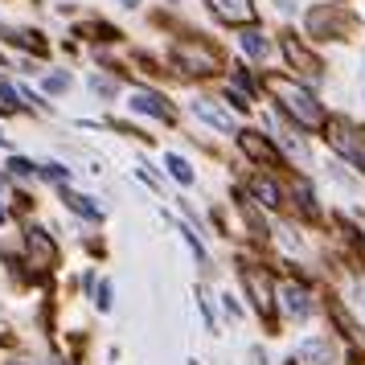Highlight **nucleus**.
<instances>
[{"instance_id": "obj_21", "label": "nucleus", "mask_w": 365, "mask_h": 365, "mask_svg": "<svg viewBox=\"0 0 365 365\" xmlns=\"http://www.w3.org/2000/svg\"><path fill=\"white\" fill-rule=\"evenodd\" d=\"M66 86H70V74H50V78H46V91H53V95L66 91Z\"/></svg>"}, {"instance_id": "obj_7", "label": "nucleus", "mask_w": 365, "mask_h": 365, "mask_svg": "<svg viewBox=\"0 0 365 365\" xmlns=\"http://www.w3.org/2000/svg\"><path fill=\"white\" fill-rule=\"evenodd\" d=\"M193 115L201 119V123H210L214 132H234V119L230 111H222L214 99H193Z\"/></svg>"}, {"instance_id": "obj_8", "label": "nucleus", "mask_w": 365, "mask_h": 365, "mask_svg": "<svg viewBox=\"0 0 365 365\" xmlns=\"http://www.w3.org/2000/svg\"><path fill=\"white\" fill-rule=\"evenodd\" d=\"M210 4H214V13L226 25H250L255 21V4L250 0H210Z\"/></svg>"}, {"instance_id": "obj_15", "label": "nucleus", "mask_w": 365, "mask_h": 365, "mask_svg": "<svg viewBox=\"0 0 365 365\" xmlns=\"http://www.w3.org/2000/svg\"><path fill=\"white\" fill-rule=\"evenodd\" d=\"M62 201H66L74 214H83V217H99V214H103V210H99L91 197H83V193H70L66 185H62Z\"/></svg>"}, {"instance_id": "obj_10", "label": "nucleus", "mask_w": 365, "mask_h": 365, "mask_svg": "<svg viewBox=\"0 0 365 365\" xmlns=\"http://www.w3.org/2000/svg\"><path fill=\"white\" fill-rule=\"evenodd\" d=\"M132 111H144V115H152V119H173V107H168L156 91H140V86L132 91Z\"/></svg>"}, {"instance_id": "obj_2", "label": "nucleus", "mask_w": 365, "mask_h": 365, "mask_svg": "<svg viewBox=\"0 0 365 365\" xmlns=\"http://www.w3.org/2000/svg\"><path fill=\"white\" fill-rule=\"evenodd\" d=\"M173 58H177V66L189 70V74H214L217 70V53L205 50V46H193V41H181Z\"/></svg>"}, {"instance_id": "obj_5", "label": "nucleus", "mask_w": 365, "mask_h": 365, "mask_svg": "<svg viewBox=\"0 0 365 365\" xmlns=\"http://www.w3.org/2000/svg\"><path fill=\"white\" fill-rule=\"evenodd\" d=\"M275 296H279L283 312L296 316V320L312 312V296H308V287H304V283H279V292H275Z\"/></svg>"}, {"instance_id": "obj_16", "label": "nucleus", "mask_w": 365, "mask_h": 365, "mask_svg": "<svg viewBox=\"0 0 365 365\" xmlns=\"http://www.w3.org/2000/svg\"><path fill=\"white\" fill-rule=\"evenodd\" d=\"M165 165H168V173H173V177H177L181 185H193V168H189V160H185V156L168 152V156H165Z\"/></svg>"}, {"instance_id": "obj_6", "label": "nucleus", "mask_w": 365, "mask_h": 365, "mask_svg": "<svg viewBox=\"0 0 365 365\" xmlns=\"http://www.w3.org/2000/svg\"><path fill=\"white\" fill-rule=\"evenodd\" d=\"M283 53H287V62H292L304 78H320V62H316V53H308L296 37H283Z\"/></svg>"}, {"instance_id": "obj_18", "label": "nucleus", "mask_w": 365, "mask_h": 365, "mask_svg": "<svg viewBox=\"0 0 365 365\" xmlns=\"http://www.w3.org/2000/svg\"><path fill=\"white\" fill-rule=\"evenodd\" d=\"M37 173L50 177V181H58V185H70V168H62V165H41Z\"/></svg>"}, {"instance_id": "obj_22", "label": "nucleus", "mask_w": 365, "mask_h": 365, "mask_svg": "<svg viewBox=\"0 0 365 365\" xmlns=\"http://www.w3.org/2000/svg\"><path fill=\"white\" fill-rule=\"evenodd\" d=\"M119 4H128V9H132V4H140V0H119Z\"/></svg>"}, {"instance_id": "obj_23", "label": "nucleus", "mask_w": 365, "mask_h": 365, "mask_svg": "<svg viewBox=\"0 0 365 365\" xmlns=\"http://www.w3.org/2000/svg\"><path fill=\"white\" fill-rule=\"evenodd\" d=\"M50 365H62V361H58V357H53V361H50Z\"/></svg>"}, {"instance_id": "obj_24", "label": "nucleus", "mask_w": 365, "mask_h": 365, "mask_svg": "<svg viewBox=\"0 0 365 365\" xmlns=\"http://www.w3.org/2000/svg\"><path fill=\"white\" fill-rule=\"evenodd\" d=\"M0 217H4V214H0Z\"/></svg>"}, {"instance_id": "obj_3", "label": "nucleus", "mask_w": 365, "mask_h": 365, "mask_svg": "<svg viewBox=\"0 0 365 365\" xmlns=\"http://www.w3.org/2000/svg\"><path fill=\"white\" fill-rule=\"evenodd\" d=\"M329 144H332L336 152H345L349 160H357V165L365 168L361 135H357V128H353V123H345V119H332V123H329Z\"/></svg>"}, {"instance_id": "obj_13", "label": "nucleus", "mask_w": 365, "mask_h": 365, "mask_svg": "<svg viewBox=\"0 0 365 365\" xmlns=\"http://www.w3.org/2000/svg\"><path fill=\"white\" fill-rule=\"evenodd\" d=\"M238 46H242V53H247V58H255V62H263L267 53H271V41H267L259 29H247V34L238 37Z\"/></svg>"}, {"instance_id": "obj_4", "label": "nucleus", "mask_w": 365, "mask_h": 365, "mask_svg": "<svg viewBox=\"0 0 365 365\" xmlns=\"http://www.w3.org/2000/svg\"><path fill=\"white\" fill-rule=\"evenodd\" d=\"M25 247H29V259H34L37 271H50V267L58 263V247H53V238L46 230L29 226V230H25Z\"/></svg>"}, {"instance_id": "obj_20", "label": "nucleus", "mask_w": 365, "mask_h": 365, "mask_svg": "<svg viewBox=\"0 0 365 365\" xmlns=\"http://www.w3.org/2000/svg\"><path fill=\"white\" fill-rule=\"evenodd\" d=\"M95 304H99L103 312L111 308V283H99V287H95Z\"/></svg>"}, {"instance_id": "obj_25", "label": "nucleus", "mask_w": 365, "mask_h": 365, "mask_svg": "<svg viewBox=\"0 0 365 365\" xmlns=\"http://www.w3.org/2000/svg\"><path fill=\"white\" fill-rule=\"evenodd\" d=\"M17 365H21V361H17Z\"/></svg>"}, {"instance_id": "obj_12", "label": "nucleus", "mask_w": 365, "mask_h": 365, "mask_svg": "<svg viewBox=\"0 0 365 365\" xmlns=\"http://www.w3.org/2000/svg\"><path fill=\"white\" fill-rule=\"evenodd\" d=\"M242 279H247L250 296H255V308L267 316V312H271V283H267V275H263V271H247Z\"/></svg>"}, {"instance_id": "obj_14", "label": "nucleus", "mask_w": 365, "mask_h": 365, "mask_svg": "<svg viewBox=\"0 0 365 365\" xmlns=\"http://www.w3.org/2000/svg\"><path fill=\"white\" fill-rule=\"evenodd\" d=\"M299 357H304V361H316V365H329L332 349H329V341L312 336V341H304V345H299Z\"/></svg>"}, {"instance_id": "obj_9", "label": "nucleus", "mask_w": 365, "mask_h": 365, "mask_svg": "<svg viewBox=\"0 0 365 365\" xmlns=\"http://www.w3.org/2000/svg\"><path fill=\"white\" fill-rule=\"evenodd\" d=\"M238 144H242V152H247L250 160H259V165H271V168L279 165V152L271 148V144H267L259 132H242V135H238Z\"/></svg>"}, {"instance_id": "obj_19", "label": "nucleus", "mask_w": 365, "mask_h": 365, "mask_svg": "<svg viewBox=\"0 0 365 365\" xmlns=\"http://www.w3.org/2000/svg\"><path fill=\"white\" fill-rule=\"evenodd\" d=\"M9 168H13V177H34L37 168L29 165V160H21V156H13V160H9Z\"/></svg>"}, {"instance_id": "obj_1", "label": "nucleus", "mask_w": 365, "mask_h": 365, "mask_svg": "<svg viewBox=\"0 0 365 365\" xmlns=\"http://www.w3.org/2000/svg\"><path fill=\"white\" fill-rule=\"evenodd\" d=\"M263 86L275 95V99H279V107L296 119L299 128H324V107L312 99V91H304L299 83L283 78V74H267Z\"/></svg>"}, {"instance_id": "obj_11", "label": "nucleus", "mask_w": 365, "mask_h": 365, "mask_svg": "<svg viewBox=\"0 0 365 365\" xmlns=\"http://www.w3.org/2000/svg\"><path fill=\"white\" fill-rule=\"evenodd\" d=\"M250 193H255L259 205H267V210H279L283 205V189L271 181V177H255V181H250Z\"/></svg>"}, {"instance_id": "obj_17", "label": "nucleus", "mask_w": 365, "mask_h": 365, "mask_svg": "<svg viewBox=\"0 0 365 365\" xmlns=\"http://www.w3.org/2000/svg\"><path fill=\"white\" fill-rule=\"evenodd\" d=\"M91 91H95V95H103V99H111L119 86H115V78H107V74H91Z\"/></svg>"}]
</instances>
